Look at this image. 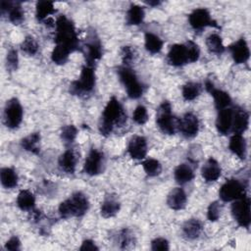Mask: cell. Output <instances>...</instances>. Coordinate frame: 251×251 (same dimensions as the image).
<instances>
[{"instance_id": "6da1fadb", "label": "cell", "mask_w": 251, "mask_h": 251, "mask_svg": "<svg viewBox=\"0 0 251 251\" xmlns=\"http://www.w3.org/2000/svg\"><path fill=\"white\" fill-rule=\"evenodd\" d=\"M126 122V113L121 104V102L115 97H111L107 102L100 121H99V131L102 135L108 136L115 127L123 126Z\"/></svg>"}, {"instance_id": "7a4b0ae2", "label": "cell", "mask_w": 251, "mask_h": 251, "mask_svg": "<svg viewBox=\"0 0 251 251\" xmlns=\"http://www.w3.org/2000/svg\"><path fill=\"white\" fill-rule=\"evenodd\" d=\"M55 28L56 45H61L71 52L79 48V39L75 25L65 15H61L57 18Z\"/></svg>"}, {"instance_id": "3957f363", "label": "cell", "mask_w": 251, "mask_h": 251, "mask_svg": "<svg viewBox=\"0 0 251 251\" xmlns=\"http://www.w3.org/2000/svg\"><path fill=\"white\" fill-rule=\"evenodd\" d=\"M89 208V201L85 194L80 191L73 193L68 199L59 205V214L62 218L68 219L72 217L83 216Z\"/></svg>"}, {"instance_id": "277c9868", "label": "cell", "mask_w": 251, "mask_h": 251, "mask_svg": "<svg viewBox=\"0 0 251 251\" xmlns=\"http://www.w3.org/2000/svg\"><path fill=\"white\" fill-rule=\"evenodd\" d=\"M95 72L93 67L83 66L78 79L73 81L70 85V92L74 95L82 96L92 92L95 86Z\"/></svg>"}, {"instance_id": "5b68a950", "label": "cell", "mask_w": 251, "mask_h": 251, "mask_svg": "<svg viewBox=\"0 0 251 251\" xmlns=\"http://www.w3.org/2000/svg\"><path fill=\"white\" fill-rule=\"evenodd\" d=\"M118 75L121 82L125 86L127 96L131 99H138L143 94V85L138 80L136 74L126 66L118 68Z\"/></svg>"}, {"instance_id": "8992f818", "label": "cell", "mask_w": 251, "mask_h": 251, "mask_svg": "<svg viewBox=\"0 0 251 251\" xmlns=\"http://www.w3.org/2000/svg\"><path fill=\"white\" fill-rule=\"evenodd\" d=\"M156 124L159 129L168 135L175 134L177 126V120L172 114V106L168 101H164L157 110Z\"/></svg>"}, {"instance_id": "52a82bcc", "label": "cell", "mask_w": 251, "mask_h": 251, "mask_svg": "<svg viewBox=\"0 0 251 251\" xmlns=\"http://www.w3.org/2000/svg\"><path fill=\"white\" fill-rule=\"evenodd\" d=\"M231 215L238 226L248 228L251 223L250 199L247 195L238 198L231 204Z\"/></svg>"}, {"instance_id": "ba28073f", "label": "cell", "mask_w": 251, "mask_h": 251, "mask_svg": "<svg viewBox=\"0 0 251 251\" xmlns=\"http://www.w3.org/2000/svg\"><path fill=\"white\" fill-rule=\"evenodd\" d=\"M82 52L85 59V65L94 67V64L102 57V45L94 31L90 32L82 47Z\"/></svg>"}, {"instance_id": "9c48e42d", "label": "cell", "mask_w": 251, "mask_h": 251, "mask_svg": "<svg viewBox=\"0 0 251 251\" xmlns=\"http://www.w3.org/2000/svg\"><path fill=\"white\" fill-rule=\"evenodd\" d=\"M23 107L17 98H11L4 108V123L8 128H17L23 121Z\"/></svg>"}, {"instance_id": "30bf717a", "label": "cell", "mask_w": 251, "mask_h": 251, "mask_svg": "<svg viewBox=\"0 0 251 251\" xmlns=\"http://www.w3.org/2000/svg\"><path fill=\"white\" fill-rule=\"evenodd\" d=\"M188 22L194 30H202L207 26L220 28L218 23L211 17L210 12L206 8H197L193 10L188 16Z\"/></svg>"}, {"instance_id": "8fae6325", "label": "cell", "mask_w": 251, "mask_h": 251, "mask_svg": "<svg viewBox=\"0 0 251 251\" xmlns=\"http://www.w3.org/2000/svg\"><path fill=\"white\" fill-rule=\"evenodd\" d=\"M246 195L244 185L235 178H229L221 186L219 196L224 202L234 201Z\"/></svg>"}, {"instance_id": "7c38bea8", "label": "cell", "mask_w": 251, "mask_h": 251, "mask_svg": "<svg viewBox=\"0 0 251 251\" xmlns=\"http://www.w3.org/2000/svg\"><path fill=\"white\" fill-rule=\"evenodd\" d=\"M104 154L98 149L91 148L85 158L83 171L88 176H97L103 171Z\"/></svg>"}, {"instance_id": "4fadbf2b", "label": "cell", "mask_w": 251, "mask_h": 251, "mask_svg": "<svg viewBox=\"0 0 251 251\" xmlns=\"http://www.w3.org/2000/svg\"><path fill=\"white\" fill-rule=\"evenodd\" d=\"M179 132L186 138H192L197 135L199 131V121L196 115L193 113H185L180 119L177 120V126Z\"/></svg>"}, {"instance_id": "5bb4252c", "label": "cell", "mask_w": 251, "mask_h": 251, "mask_svg": "<svg viewBox=\"0 0 251 251\" xmlns=\"http://www.w3.org/2000/svg\"><path fill=\"white\" fill-rule=\"evenodd\" d=\"M168 63L174 67H181L189 63L187 47L185 43L174 44L168 52Z\"/></svg>"}, {"instance_id": "9a60e30c", "label": "cell", "mask_w": 251, "mask_h": 251, "mask_svg": "<svg viewBox=\"0 0 251 251\" xmlns=\"http://www.w3.org/2000/svg\"><path fill=\"white\" fill-rule=\"evenodd\" d=\"M1 13L7 14L9 21L14 25H20L25 19V13L20 2L2 1Z\"/></svg>"}, {"instance_id": "2e32d148", "label": "cell", "mask_w": 251, "mask_h": 251, "mask_svg": "<svg viewBox=\"0 0 251 251\" xmlns=\"http://www.w3.org/2000/svg\"><path fill=\"white\" fill-rule=\"evenodd\" d=\"M127 153L132 159L143 160L147 154V141L141 135H133L127 145Z\"/></svg>"}, {"instance_id": "e0dca14e", "label": "cell", "mask_w": 251, "mask_h": 251, "mask_svg": "<svg viewBox=\"0 0 251 251\" xmlns=\"http://www.w3.org/2000/svg\"><path fill=\"white\" fill-rule=\"evenodd\" d=\"M205 88L213 96L215 107L218 111L229 107V105L231 104V98L227 92L216 88L214 83L210 80H206Z\"/></svg>"}, {"instance_id": "ac0fdd59", "label": "cell", "mask_w": 251, "mask_h": 251, "mask_svg": "<svg viewBox=\"0 0 251 251\" xmlns=\"http://www.w3.org/2000/svg\"><path fill=\"white\" fill-rule=\"evenodd\" d=\"M228 49L231 53V57L236 64H243L245 63L250 56V51L246 40L241 37L232 44L228 46Z\"/></svg>"}, {"instance_id": "d6986e66", "label": "cell", "mask_w": 251, "mask_h": 251, "mask_svg": "<svg viewBox=\"0 0 251 251\" xmlns=\"http://www.w3.org/2000/svg\"><path fill=\"white\" fill-rule=\"evenodd\" d=\"M221 174H222L221 166L219 162L213 157H210L205 162V164L201 169V176L207 182L216 181L221 176Z\"/></svg>"}, {"instance_id": "ffe728a7", "label": "cell", "mask_w": 251, "mask_h": 251, "mask_svg": "<svg viewBox=\"0 0 251 251\" xmlns=\"http://www.w3.org/2000/svg\"><path fill=\"white\" fill-rule=\"evenodd\" d=\"M232 115H233V110L229 107L219 111L217 120H216V127L219 133L227 134L231 130Z\"/></svg>"}, {"instance_id": "44dd1931", "label": "cell", "mask_w": 251, "mask_h": 251, "mask_svg": "<svg viewBox=\"0 0 251 251\" xmlns=\"http://www.w3.org/2000/svg\"><path fill=\"white\" fill-rule=\"evenodd\" d=\"M249 125V114L243 109H237L233 111L231 131L234 134L243 133Z\"/></svg>"}, {"instance_id": "7402d4cb", "label": "cell", "mask_w": 251, "mask_h": 251, "mask_svg": "<svg viewBox=\"0 0 251 251\" xmlns=\"http://www.w3.org/2000/svg\"><path fill=\"white\" fill-rule=\"evenodd\" d=\"M187 196L181 187L173 188L167 197V204L173 210H181L185 207Z\"/></svg>"}, {"instance_id": "603a6c76", "label": "cell", "mask_w": 251, "mask_h": 251, "mask_svg": "<svg viewBox=\"0 0 251 251\" xmlns=\"http://www.w3.org/2000/svg\"><path fill=\"white\" fill-rule=\"evenodd\" d=\"M121 209V204L116 196L107 195L100 206V214L103 218H112L116 216Z\"/></svg>"}, {"instance_id": "cb8c5ba5", "label": "cell", "mask_w": 251, "mask_h": 251, "mask_svg": "<svg viewBox=\"0 0 251 251\" xmlns=\"http://www.w3.org/2000/svg\"><path fill=\"white\" fill-rule=\"evenodd\" d=\"M76 163H77V157L73 149H67L64 153L60 155L58 160V165L60 169L68 174L75 173Z\"/></svg>"}, {"instance_id": "d4e9b609", "label": "cell", "mask_w": 251, "mask_h": 251, "mask_svg": "<svg viewBox=\"0 0 251 251\" xmlns=\"http://www.w3.org/2000/svg\"><path fill=\"white\" fill-rule=\"evenodd\" d=\"M203 230V225L198 219H189L182 226V233L187 239H196Z\"/></svg>"}, {"instance_id": "484cf974", "label": "cell", "mask_w": 251, "mask_h": 251, "mask_svg": "<svg viewBox=\"0 0 251 251\" xmlns=\"http://www.w3.org/2000/svg\"><path fill=\"white\" fill-rule=\"evenodd\" d=\"M228 148L233 154H235L240 159H245L247 146H246L245 138L241 134H233L230 137Z\"/></svg>"}, {"instance_id": "4316f807", "label": "cell", "mask_w": 251, "mask_h": 251, "mask_svg": "<svg viewBox=\"0 0 251 251\" xmlns=\"http://www.w3.org/2000/svg\"><path fill=\"white\" fill-rule=\"evenodd\" d=\"M16 203L22 211H33L35 205V197L28 189H23L19 192Z\"/></svg>"}, {"instance_id": "83f0119b", "label": "cell", "mask_w": 251, "mask_h": 251, "mask_svg": "<svg viewBox=\"0 0 251 251\" xmlns=\"http://www.w3.org/2000/svg\"><path fill=\"white\" fill-rule=\"evenodd\" d=\"M145 13L143 7L131 4L126 14V22L129 25H138L143 22Z\"/></svg>"}, {"instance_id": "f1b7e54d", "label": "cell", "mask_w": 251, "mask_h": 251, "mask_svg": "<svg viewBox=\"0 0 251 251\" xmlns=\"http://www.w3.org/2000/svg\"><path fill=\"white\" fill-rule=\"evenodd\" d=\"M174 177L179 184H184L191 181L194 177V172L192 168L187 164L178 165L174 172Z\"/></svg>"}, {"instance_id": "f546056e", "label": "cell", "mask_w": 251, "mask_h": 251, "mask_svg": "<svg viewBox=\"0 0 251 251\" xmlns=\"http://www.w3.org/2000/svg\"><path fill=\"white\" fill-rule=\"evenodd\" d=\"M40 138L39 132H32L21 140V145L25 150L32 154H38L40 150Z\"/></svg>"}, {"instance_id": "4dcf8cb0", "label": "cell", "mask_w": 251, "mask_h": 251, "mask_svg": "<svg viewBox=\"0 0 251 251\" xmlns=\"http://www.w3.org/2000/svg\"><path fill=\"white\" fill-rule=\"evenodd\" d=\"M18 175L12 168L5 167L0 171V180L5 188H14L18 185Z\"/></svg>"}, {"instance_id": "1f68e13d", "label": "cell", "mask_w": 251, "mask_h": 251, "mask_svg": "<svg viewBox=\"0 0 251 251\" xmlns=\"http://www.w3.org/2000/svg\"><path fill=\"white\" fill-rule=\"evenodd\" d=\"M57 12L54 7L53 2L51 1H38L35 7V16L38 21L46 20L50 15H53Z\"/></svg>"}, {"instance_id": "d6a6232c", "label": "cell", "mask_w": 251, "mask_h": 251, "mask_svg": "<svg viewBox=\"0 0 251 251\" xmlns=\"http://www.w3.org/2000/svg\"><path fill=\"white\" fill-rule=\"evenodd\" d=\"M163 40L156 34L152 32H146L144 36V46L145 49L151 53L156 54L159 53L163 48Z\"/></svg>"}, {"instance_id": "836d02e7", "label": "cell", "mask_w": 251, "mask_h": 251, "mask_svg": "<svg viewBox=\"0 0 251 251\" xmlns=\"http://www.w3.org/2000/svg\"><path fill=\"white\" fill-rule=\"evenodd\" d=\"M201 90H202V86L200 83L189 81L182 85L181 94L185 101H192L200 95Z\"/></svg>"}, {"instance_id": "e575fe53", "label": "cell", "mask_w": 251, "mask_h": 251, "mask_svg": "<svg viewBox=\"0 0 251 251\" xmlns=\"http://www.w3.org/2000/svg\"><path fill=\"white\" fill-rule=\"evenodd\" d=\"M206 46L208 50L214 54H222L226 49L223 44V39L218 33H211L206 38Z\"/></svg>"}, {"instance_id": "d590c367", "label": "cell", "mask_w": 251, "mask_h": 251, "mask_svg": "<svg viewBox=\"0 0 251 251\" xmlns=\"http://www.w3.org/2000/svg\"><path fill=\"white\" fill-rule=\"evenodd\" d=\"M141 166L146 175L149 176H157L162 173V165L156 159H145L141 162Z\"/></svg>"}, {"instance_id": "8d00e7d4", "label": "cell", "mask_w": 251, "mask_h": 251, "mask_svg": "<svg viewBox=\"0 0 251 251\" xmlns=\"http://www.w3.org/2000/svg\"><path fill=\"white\" fill-rule=\"evenodd\" d=\"M70 53L72 52L67 48L61 45H56L51 53V60L57 65H64L65 63H67Z\"/></svg>"}, {"instance_id": "74e56055", "label": "cell", "mask_w": 251, "mask_h": 251, "mask_svg": "<svg viewBox=\"0 0 251 251\" xmlns=\"http://www.w3.org/2000/svg\"><path fill=\"white\" fill-rule=\"evenodd\" d=\"M38 43L37 41L31 36L27 35L25 37V39L21 43V50L29 56H33L37 53L38 51Z\"/></svg>"}, {"instance_id": "f35d334b", "label": "cell", "mask_w": 251, "mask_h": 251, "mask_svg": "<svg viewBox=\"0 0 251 251\" xmlns=\"http://www.w3.org/2000/svg\"><path fill=\"white\" fill-rule=\"evenodd\" d=\"M77 135V128L74 125H67L61 129V139L66 144H71L75 141Z\"/></svg>"}, {"instance_id": "ab89813d", "label": "cell", "mask_w": 251, "mask_h": 251, "mask_svg": "<svg viewBox=\"0 0 251 251\" xmlns=\"http://www.w3.org/2000/svg\"><path fill=\"white\" fill-rule=\"evenodd\" d=\"M119 243L121 248L127 249L134 243V236L128 228H124L119 233Z\"/></svg>"}, {"instance_id": "60d3db41", "label": "cell", "mask_w": 251, "mask_h": 251, "mask_svg": "<svg viewBox=\"0 0 251 251\" xmlns=\"http://www.w3.org/2000/svg\"><path fill=\"white\" fill-rule=\"evenodd\" d=\"M132 120L137 125H144L148 121L147 109L143 105H138L132 113Z\"/></svg>"}, {"instance_id": "b9f144b4", "label": "cell", "mask_w": 251, "mask_h": 251, "mask_svg": "<svg viewBox=\"0 0 251 251\" xmlns=\"http://www.w3.org/2000/svg\"><path fill=\"white\" fill-rule=\"evenodd\" d=\"M222 212V205L219 201H214L210 203L207 209V219L210 222H216L221 217Z\"/></svg>"}, {"instance_id": "7bdbcfd3", "label": "cell", "mask_w": 251, "mask_h": 251, "mask_svg": "<svg viewBox=\"0 0 251 251\" xmlns=\"http://www.w3.org/2000/svg\"><path fill=\"white\" fill-rule=\"evenodd\" d=\"M19 65V57H18V52L16 49L11 48L6 56V66L7 70L10 72H14L18 69Z\"/></svg>"}, {"instance_id": "ee69618b", "label": "cell", "mask_w": 251, "mask_h": 251, "mask_svg": "<svg viewBox=\"0 0 251 251\" xmlns=\"http://www.w3.org/2000/svg\"><path fill=\"white\" fill-rule=\"evenodd\" d=\"M186 47H187V53H188V59L189 63H194L199 59L200 56V49L198 45L193 42L192 40H188L185 42Z\"/></svg>"}, {"instance_id": "f6af8a7d", "label": "cell", "mask_w": 251, "mask_h": 251, "mask_svg": "<svg viewBox=\"0 0 251 251\" xmlns=\"http://www.w3.org/2000/svg\"><path fill=\"white\" fill-rule=\"evenodd\" d=\"M121 56L124 66L129 67V64H131V62L134 60L135 53L131 46H123L121 49Z\"/></svg>"}, {"instance_id": "bcb514c9", "label": "cell", "mask_w": 251, "mask_h": 251, "mask_svg": "<svg viewBox=\"0 0 251 251\" xmlns=\"http://www.w3.org/2000/svg\"><path fill=\"white\" fill-rule=\"evenodd\" d=\"M151 249L154 251H167L170 249L169 241L164 237H157L151 241Z\"/></svg>"}, {"instance_id": "7dc6e473", "label": "cell", "mask_w": 251, "mask_h": 251, "mask_svg": "<svg viewBox=\"0 0 251 251\" xmlns=\"http://www.w3.org/2000/svg\"><path fill=\"white\" fill-rule=\"evenodd\" d=\"M5 249L10 251H18L21 249V241L18 236H11L5 243Z\"/></svg>"}, {"instance_id": "c3c4849f", "label": "cell", "mask_w": 251, "mask_h": 251, "mask_svg": "<svg viewBox=\"0 0 251 251\" xmlns=\"http://www.w3.org/2000/svg\"><path fill=\"white\" fill-rule=\"evenodd\" d=\"M79 250L86 251V250H98V247L96 246L95 242L91 239H86L81 243V246L79 247Z\"/></svg>"}, {"instance_id": "681fc988", "label": "cell", "mask_w": 251, "mask_h": 251, "mask_svg": "<svg viewBox=\"0 0 251 251\" xmlns=\"http://www.w3.org/2000/svg\"><path fill=\"white\" fill-rule=\"evenodd\" d=\"M146 4H148L149 6L155 7V6L160 5V4H161V2H160V1H158V0H155V1H147V2H146Z\"/></svg>"}]
</instances>
